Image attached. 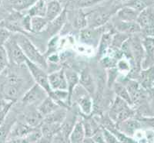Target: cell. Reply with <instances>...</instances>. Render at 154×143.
<instances>
[{"label": "cell", "instance_id": "4", "mask_svg": "<svg viewBox=\"0 0 154 143\" xmlns=\"http://www.w3.org/2000/svg\"><path fill=\"white\" fill-rule=\"evenodd\" d=\"M48 97L46 91L34 84L25 93L20 99L21 106L26 108H37L42 101Z\"/></svg>", "mask_w": 154, "mask_h": 143}, {"label": "cell", "instance_id": "10", "mask_svg": "<svg viewBox=\"0 0 154 143\" xmlns=\"http://www.w3.org/2000/svg\"><path fill=\"white\" fill-rule=\"evenodd\" d=\"M116 126L121 132L133 138V136L137 133V132L140 131L143 129V127H144V125L137 118H132L121 123L116 124Z\"/></svg>", "mask_w": 154, "mask_h": 143}, {"label": "cell", "instance_id": "15", "mask_svg": "<svg viewBox=\"0 0 154 143\" xmlns=\"http://www.w3.org/2000/svg\"><path fill=\"white\" fill-rule=\"evenodd\" d=\"M63 69H64L66 79L67 91L69 93V105L70 107L71 106L70 97H71L74 88L79 84V74L75 71V69L69 67H63Z\"/></svg>", "mask_w": 154, "mask_h": 143}, {"label": "cell", "instance_id": "37", "mask_svg": "<svg viewBox=\"0 0 154 143\" xmlns=\"http://www.w3.org/2000/svg\"><path fill=\"white\" fill-rule=\"evenodd\" d=\"M137 119L143 123L144 126L154 129V115H149L147 117H139Z\"/></svg>", "mask_w": 154, "mask_h": 143}, {"label": "cell", "instance_id": "26", "mask_svg": "<svg viewBox=\"0 0 154 143\" xmlns=\"http://www.w3.org/2000/svg\"><path fill=\"white\" fill-rule=\"evenodd\" d=\"M46 1H35V4L26 12V14L29 15L31 17H46Z\"/></svg>", "mask_w": 154, "mask_h": 143}, {"label": "cell", "instance_id": "36", "mask_svg": "<svg viewBox=\"0 0 154 143\" xmlns=\"http://www.w3.org/2000/svg\"><path fill=\"white\" fill-rule=\"evenodd\" d=\"M12 36V33L5 29V27L0 28V46H4L5 42L9 39Z\"/></svg>", "mask_w": 154, "mask_h": 143}, {"label": "cell", "instance_id": "29", "mask_svg": "<svg viewBox=\"0 0 154 143\" xmlns=\"http://www.w3.org/2000/svg\"><path fill=\"white\" fill-rule=\"evenodd\" d=\"M101 1H95V0H79V1H70L66 2L67 5L71 8L78 9H87L92 8L97 4H99Z\"/></svg>", "mask_w": 154, "mask_h": 143}, {"label": "cell", "instance_id": "43", "mask_svg": "<svg viewBox=\"0 0 154 143\" xmlns=\"http://www.w3.org/2000/svg\"><path fill=\"white\" fill-rule=\"evenodd\" d=\"M149 95H151L154 98V82L153 84H152V87H151V89L149 91Z\"/></svg>", "mask_w": 154, "mask_h": 143}, {"label": "cell", "instance_id": "20", "mask_svg": "<svg viewBox=\"0 0 154 143\" xmlns=\"http://www.w3.org/2000/svg\"><path fill=\"white\" fill-rule=\"evenodd\" d=\"M46 18L49 22L56 19L65 9L63 2L60 1H46Z\"/></svg>", "mask_w": 154, "mask_h": 143}, {"label": "cell", "instance_id": "34", "mask_svg": "<svg viewBox=\"0 0 154 143\" xmlns=\"http://www.w3.org/2000/svg\"><path fill=\"white\" fill-rule=\"evenodd\" d=\"M9 66V58L3 46H0V74Z\"/></svg>", "mask_w": 154, "mask_h": 143}, {"label": "cell", "instance_id": "5", "mask_svg": "<svg viewBox=\"0 0 154 143\" xmlns=\"http://www.w3.org/2000/svg\"><path fill=\"white\" fill-rule=\"evenodd\" d=\"M4 48L7 53L9 65L21 66L26 64L27 59L23 53L21 48L19 47L13 35L4 44Z\"/></svg>", "mask_w": 154, "mask_h": 143}, {"label": "cell", "instance_id": "39", "mask_svg": "<svg viewBox=\"0 0 154 143\" xmlns=\"http://www.w3.org/2000/svg\"><path fill=\"white\" fill-rule=\"evenodd\" d=\"M14 104L15 103L13 102H9V104H7V106L5 107V108L0 112V126H1L2 124V122H4V120H5V119L6 118V116H7V115L9 114L11 108H12V107L13 106V104Z\"/></svg>", "mask_w": 154, "mask_h": 143}, {"label": "cell", "instance_id": "40", "mask_svg": "<svg viewBox=\"0 0 154 143\" xmlns=\"http://www.w3.org/2000/svg\"><path fill=\"white\" fill-rule=\"evenodd\" d=\"M51 143H69V141L60 132H58L51 141Z\"/></svg>", "mask_w": 154, "mask_h": 143}, {"label": "cell", "instance_id": "3", "mask_svg": "<svg viewBox=\"0 0 154 143\" xmlns=\"http://www.w3.org/2000/svg\"><path fill=\"white\" fill-rule=\"evenodd\" d=\"M106 114L116 125L137 116L136 110L118 97H115L112 105Z\"/></svg>", "mask_w": 154, "mask_h": 143}, {"label": "cell", "instance_id": "35", "mask_svg": "<svg viewBox=\"0 0 154 143\" xmlns=\"http://www.w3.org/2000/svg\"><path fill=\"white\" fill-rule=\"evenodd\" d=\"M101 131L102 135H103V138L104 142L105 143H120L118 141L117 138H116V136L112 132L108 131L107 129L102 128Z\"/></svg>", "mask_w": 154, "mask_h": 143}, {"label": "cell", "instance_id": "38", "mask_svg": "<svg viewBox=\"0 0 154 143\" xmlns=\"http://www.w3.org/2000/svg\"><path fill=\"white\" fill-rule=\"evenodd\" d=\"M140 35L142 37H152V38H154V25L142 29Z\"/></svg>", "mask_w": 154, "mask_h": 143}, {"label": "cell", "instance_id": "9", "mask_svg": "<svg viewBox=\"0 0 154 143\" xmlns=\"http://www.w3.org/2000/svg\"><path fill=\"white\" fill-rule=\"evenodd\" d=\"M67 20V12L66 9H64L63 12L60 16L53 21L49 22L46 28L42 31V33L46 36H49V38L51 39L53 37L57 36L59 33H60L63 30V27L65 26Z\"/></svg>", "mask_w": 154, "mask_h": 143}, {"label": "cell", "instance_id": "6", "mask_svg": "<svg viewBox=\"0 0 154 143\" xmlns=\"http://www.w3.org/2000/svg\"><path fill=\"white\" fill-rule=\"evenodd\" d=\"M26 65L28 67L31 76L33 79L35 84L41 87L43 90L46 91L48 94V96L52 94L53 91L51 90L50 85L49 83V78H48V73L39 66L29 61L28 60L26 62Z\"/></svg>", "mask_w": 154, "mask_h": 143}, {"label": "cell", "instance_id": "45", "mask_svg": "<svg viewBox=\"0 0 154 143\" xmlns=\"http://www.w3.org/2000/svg\"></svg>", "mask_w": 154, "mask_h": 143}, {"label": "cell", "instance_id": "28", "mask_svg": "<svg viewBox=\"0 0 154 143\" xmlns=\"http://www.w3.org/2000/svg\"><path fill=\"white\" fill-rule=\"evenodd\" d=\"M41 136L40 129H38L29 135L23 138H16L8 139L5 143H37Z\"/></svg>", "mask_w": 154, "mask_h": 143}, {"label": "cell", "instance_id": "23", "mask_svg": "<svg viewBox=\"0 0 154 143\" xmlns=\"http://www.w3.org/2000/svg\"><path fill=\"white\" fill-rule=\"evenodd\" d=\"M86 138L85 130L82 122V118L79 117V120L77 121L76 124L74 126L72 132L69 138V143H82L84 138Z\"/></svg>", "mask_w": 154, "mask_h": 143}, {"label": "cell", "instance_id": "44", "mask_svg": "<svg viewBox=\"0 0 154 143\" xmlns=\"http://www.w3.org/2000/svg\"><path fill=\"white\" fill-rule=\"evenodd\" d=\"M154 115V114H153V115Z\"/></svg>", "mask_w": 154, "mask_h": 143}, {"label": "cell", "instance_id": "33", "mask_svg": "<svg viewBox=\"0 0 154 143\" xmlns=\"http://www.w3.org/2000/svg\"><path fill=\"white\" fill-rule=\"evenodd\" d=\"M100 65L103 67L105 70L112 69V68H116V64H117V60L114 59L113 57L109 56V55H106L105 57H103L99 60Z\"/></svg>", "mask_w": 154, "mask_h": 143}, {"label": "cell", "instance_id": "17", "mask_svg": "<svg viewBox=\"0 0 154 143\" xmlns=\"http://www.w3.org/2000/svg\"><path fill=\"white\" fill-rule=\"evenodd\" d=\"M17 120V115L16 116L13 113L9 115V112L4 122L0 126V143H5L7 141L11 129Z\"/></svg>", "mask_w": 154, "mask_h": 143}, {"label": "cell", "instance_id": "41", "mask_svg": "<svg viewBox=\"0 0 154 143\" xmlns=\"http://www.w3.org/2000/svg\"><path fill=\"white\" fill-rule=\"evenodd\" d=\"M9 102H5V100L3 99L2 97H0V112L7 106V104H9Z\"/></svg>", "mask_w": 154, "mask_h": 143}, {"label": "cell", "instance_id": "16", "mask_svg": "<svg viewBox=\"0 0 154 143\" xmlns=\"http://www.w3.org/2000/svg\"><path fill=\"white\" fill-rule=\"evenodd\" d=\"M137 81L141 85L142 87L149 91L154 82V66L147 69L141 70Z\"/></svg>", "mask_w": 154, "mask_h": 143}, {"label": "cell", "instance_id": "25", "mask_svg": "<svg viewBox=\"0 0 154 143\" xmlns=\"http://www.w3.org/2000/svg\"><path fill=\"white\" fill-rule=\"evenodd\" d=\"M111 89L113 91L116 97H119L120 99L126 101L127 104H130V106L133 107V104H132L131 98H130V96L129 94V92H128L126 86L123 84L119 81H116Z\"/></svg>", "mask_w": 154, "mask_h": 143}, {"label": "cell", "instance_id": "31", "mask_svg": "<svg viewBox=\"0 0 154 143\" xmlns=\"http://www.w3.org/2000/svg\"><path fill=\"white\" fill-rule=\"evenodd\" d=\"M130 36L121 33H116L112 37V43H111V49H120L122 45L130 38Z\"/></svg>", "mask_w": 154, "mask_h": 143}, {"label": "cell", "instance_id": "18", "mask_svg": "<svg viewBox=\"0 0 154 143\" xmlns=\"http://www.w3.org/2000/svg\"><path fill=\"white\" fill-rule=\"evenodd\" d=\"M139 13L140 12L133 9V8L124 5L123 7H121L117 11V12L114 15V16L120 21L126 22V23H133V22H137Z\"/></svg>", "mask_w": 154, "mask_h": 143}, {"label": "cell", "instance_id": "32", "mask_svg": "<svg viewBox=\"0 0 154 143\" xmlns=\"http://www.w3.org/2000/svg\"><path fill=\"white\" fill-rule=\"evenodd\" d=\"M116 69L118 70V71H119L121 75L127 76L128 74L131 71V64H130V61L127 59L123 57V58H122L117 62Z\"/></svg>", "mask_w": 154, "mask_h": 143}, {"label": "cell", "instance_id": "14", "mask_svg": "<svg viewBox=\"0 0 154 143\" xmlns=\"http://www.w3.org/2000/svg\"><path fill=\"white\" fill-rule=\"evenodd\" d=\"M116 33V32L115 30H112V31L104 33L102 35L101 39L99 43L98 46H97V53H96V57L99 60L104 57L107 54V52L111 46L112 37Z\"/></svg>", "mask_w": 154, "mask_h": 143}, {"label": "cell", "instance_id": "22", "mask_svg": "<svg viewBox=\"0 0 154 143\" xmlns=\"http://www.w3.org/2000/svg\"><path fill=\"white\" fill-rule=\"evenodd\" d=\"M137 23L141 30L154 25V5L143 9L139 13Z\"/></svg>", "mask_w": 154, "mask_h": 143}, {"label": "cell", "instance_id": "24", "mask_svg": "<svg viewBox=\"0 0 154 143\" xmlns=\"http://www.w3.org/2000/svg\"><path fill=\"white\" fill-rule=\"evenodd\" d=\"M35 0H17L9 1V6L12 10L19 13H26L35 4Z\"/></svg>", "mask_w": 154, "mask_h": 143}, {"label": "cell", "instance_id": "12", "mask_svg": "<svg viewBox=\"0 0 154 143\" xmlns=\"http://www.w3.org/2000/svg\"><path fill=\"white\" fill-rule=\"evenodd\" d=\"M37 129H34V128L30 127L29 126H28L26 123H25L21 119L17 120L16 123L13 125L12 129H11L8 139L26 137V136L29 135L32 133L34 132Z\"/></svg>", "mask_w": 154, "mask_h": 143}, {"label": "cell", "instance_id": "11", "mask_svg": "<svg viewBox=\"0 0 154 143\" xmlns=\"http://www.w3.org/2000/svg\"><path fill=\"white\" fill-rule=\"evenodd\" d=\"M49 83L51 90L53 91H67V84L64 69L59 70L57 71L51 73L48 75Z\"/></svg>", "mask_w": 154, "mask_h": 143}, {"label": "cell", "instance_id": "1", "mask_svg": "<svg viewBox=\"0 0 154 143\" xmlns=\"http://www.w3.org/2000/svg\"><path fill=\"white\" fill-rule=\"evenodd\" d=\"M124 5L125 1H101L93 7L84 9L87 19V27H103Z\"/></svg>", "mask_w": 154, "mask_h": 143}, {"label": "cell", "instance_id": "7", "mask_svg": "<svg viewBox=\"0 0 154 143\" xmlns=\"http://www.w3.org/2000/svg\"><path fill=\"white\" fill-rule=\"evenodd\" d=\"M79 84L87 91L88 94L93 97L96 91V84L89 67H83L79 74Z\"/></svg>", "mask_w": 154, "mask_h": 143}, {"label": "cell", "instance_id": "42", "mask_svg": "<svg viewBox=\"0 0 154 143\" xmlns=\"http://www.w3.org/2000/svg\"><path fill=\"white\" fill-rule=\"evenodd\" d=\"M82 143H96V141L92 137H86Z\"/></svg>", "mask_w": 154, "mask_h": 143}, {"label": "cell", "instance_id": "8", "mask_svg": "<svg viewBox=\"0 0 154 143\" xmlns=\"http://www.w3.org/2000/svg\"><path fill=\"white\" fill-rule=\"evenodd\" d=\"M110 23H112V27L117 33L126 34L130 37L140 34L141 33V28L137 22L126 23V22L120 21L113 16L110 20Z\"/></svg>", "mask_w": 154, "mask_h": 143}, {"label": "cell", "instance_id": "13", "mask_svg": "<svg viewBox=\"0 0 154 143\" xmlns=\"http://www.w3.org/2000/svg\"><path fill=\"white\" fill-rule=\"evenodd\" d=\"M21 120L30 127L39 129L43 122L44 118L38 112L37 108H27L26 111L23 113Z\"/></svg>", "mask_w": 154, "mask_h": 143}, {"label": "cell", "instance_id": "30", "mask_svg": "<svg viewBox=\"0 0 154 143\" xmlns=\"http://www.w3.org/2000/svg\"><path fill=\"white\" fill-rule=\"evenodd\" d=\"M125 5L133 8V9L140 12L143 9L154 5V1H146V0H137V1H125Z\"/></svg>", "mask_w": 154, "mask_h": 143}, {"label": "cell", "instance_id": "19", "mask_svg": "<svg viewBox=\"0 0 154 143\" xmlns=\"http://www.w3.org/2000/svg\"><path fill=\"white\" fill-rule=\"evenodd\" d=\"M81 118H82V122L84 128L86 137H93L101 129L102 127L95 119L93 115L88 116L81 115Z\"/></svg>", "mask_w": 154, "mask_h": 143}, {"label": "cell", "instance_id": "27", "mask_svg": "<svg viewBox=\"0 0 154 143\" xmlns=\"http://www.w3.org/2000/svg\"><path fill=\"white\" fill-rule=\"evenodd\" d=\"M49 22L46 17H31V32L30 33L36 34L42 32Z\"/></svg>", "mask_w": 154, "mask_h": 143}, {"label": "cell", "instance_id": "2", "mask_svg": "<svg viewBox=\"0 0 154 143\" xmlns=\"http://www.w3.org/2000/svg\"><path fill=\"white\" fill-rule=\"evenodd\" d=\"M13 37L16 40V43L21 48L23 53L26 56L29 61L39 66L47 71L48 64L46 59L43 56L36 46L33 44V43L30 40V39L26 35L22 33H16L13 35Z\"/></svg>", "mask_w": 154, "mask_h": 143}, {"label": "cell", "instance_id": "21", "mask_svg": "<svg viewBox=\"0 0 154 143\" xmlns=\"http://www.w3.org/2000/svg\"><path fill=\"white\" fill-rule=\"evenodd\" d=\"M63 108L60 106V104L56 103L53 98H51L49 96H48L42 103L37 108L38 111L40 113L43 118L48 116V115L53 114L56 111L59 110L60 108Z\"/></svg>", "mask_w": 154, "mask_h": 143}]
</instances>
